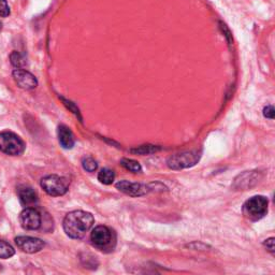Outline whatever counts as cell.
<instances>
[{"instance_id": "cell-13", "label": "cell", "mask_w": 275, "mask_h": 275, "mask_svg": "<svg viewBox=\"0 0 275 275\" xmlns=\"http://www.w3.org/2000/svg\"><path fill=\"white\" fill-rule=\"evenodd\" d=\"M17 195L22 204L26 206L34 205L35 203H37V201H38V195H37L34 189L29 186L23 185L18 187Z\"/></svg>"}, {"instance_id": "cell-10", "label": "cell", "mask_w": 275, "mask_h": 275, "mask_svg": "<svg viewBox=\"0 0 275 275\" xmlns=\"http://www.w3.org/2000/svg\"><path fill=\"white\" fill-rule=\"evenodd\" d=\"M12 76H13L17 86L22 89L30 90L38 86V81H37L36 77L26 70L16 68L12 72Z\"/></svg>"}, {"instance_id": "cell-2", "label": "cell", "mask_w": 275, "mask_h": 275, "mask_svg": "<svg viewBox=\"0 0 275 275\" xmlns=\"http://www.w3.org/2000/svg\"><path fill=\"white\" fill-rule=\"evenodd\" d=\"M269 200L264 196H255L248 199L243 205V214L252 222H257L264 218L268 213Z\"/></svg>"}, {"instance_id": "cell-17", "label": "cell", "mask_w": 275, "mask_h": 275, "mask_svg": "<svg viewBox=\"0 0 275 275\" xmlns=\"http://www.w3.org/2000/svg\"><path fill=\"white\" fill-rule=\"evenodd\" d=\"M120 164L123 166L125 169L131 171L133 173H138V172H141L142 171V167L141 164H140L138 161L136 160H132V159H128V158H123V159L120 160Z\"/></svg>"}, {"instance_id": "cell-21", "label": "cell", "mask_w": 275, "mask_h": 275, "mask_svg": "<svg viewBox=\"0 0 275 275\" xmlns=\"http://www.w3.org/2000/svg\"><path fill=\"white\" fill-rule=\"evenodd\" d=\"M11 13L7 0H0V17H7Z\"/></svg>"}, {"instance_id": "cell-9", "label": "cell", "mask_w": 275, "mask_h": 275, "mask_svg": "<svg viewBox=\"0 0 275 275\" xmlns=\"http://www.w3.org/2000/svg\"><path fill=\"white\" fill-rule=\"evenodd\" d=\"M20 223L26 230H37L41 226L40 213L34 207H26L20 215Z\"/></svg>"}, {"instance_id": "cell-4", "label": "cell", "mask_w": 275, "mask_h": 275, "mask_svg": "<svg viewBox=\"0 0 275 275\" xmlns=\"http://www.w3.org/2000/svg\"><path fill=\"white\" fill-rule=\"evenodd\" d=\"M40 185L47 195L52 196V197H59L68 192L70 182L64 176L52 174L44 176L41 180Z\"/></svg>"}, {"instance_id": "cell-7", "label": "cell", "mask_w": 275, "mask_h": 275, "mask_svg": "<svg viewBox=\"0 0 275 275\" xmlns=\"http://www.w3.org/2000/svg\"><path fill=\"white\" fill-rule=\"evenodd\" d=\"M90 241L100 249L110 247L112 244V231L106 226H97L90 234Z\"/></svg>"}, {"instance_id": "cell-3", "label": "cell", "mask_w": 275, "mask_h": 275, "mask_svg": "<svg viewBox=\"0 0 275 275\" xmlns=\"http://www.w3.org/2000/svg\"><path fill=\"white\" fill-rule=\"evenodd\" d=\"M25 149V142L14 132H0V152L10 156H20Z\"/></svg>"}, {"instance_id": "cell-25", "label": "cell", "mask_w": 275, "mask_h": 275, "mask_svg": "<svg viewBox=\"0 0 275 275\" xmlns=\"http://www.w3.org/2000/svg\"><path fill=\"white\" fill-rule=\"evenodd\" d=\"M1 30H2V23L0 22V33H1Z\"/></svg>"}, {"instance_id": "cell-16", "label": "cell", "mask_w": 275, "mask_h": 275, "mask_svg": "<svg viewBox=\"0 0 275 275\" xmlns=\"http://www.w3.org/2000/svg\"><path fill=\"white\" fill-rule=\"evenodd\" d=\"M160 150L159 146H155V145H141L139 146L137 149H132L130 150L131 153L133 154H139V155H150V154H154V153L158 152Z\"/></svg>"}, {"instance_id": "cell-24", "label": "cell", "mask_w": 275, "mask_h": 275, "mask_svg": "<svg viewBox=\"0 0 275 275\" xmlns=\"http://www.w3.org/2000/svg\"><path fill=\"white\" fill-rule=\"evenodd\" d=\"M221 24V28H222V30H223V33H224V35L227 37V39H228V41L230 42L229 44H231V42H232V36H231V34H230V32H229V29L227 28V26L225 25V24H223L222 22L219 23Z\"/></svg>"}, {"instance_id": "cell-19", "label": "cell", "mask_w": 275, "mask_h": 275, "mask_svg": "<svg viewBox=\"0 0 275 275\" xmlns=\"http://www.w3.org/2000/svg\"><path fill=\"white\" fill-rule=\"evenodd\" d=\"M82 166L84 170L87 171V172H94V171H96L98 168V163L93 157L87 156V157H84L82 159Z\"/></svg>"}, {"instance_id": "cell-11", "label": "cell", "mask_w": 275, "mask_h": 275, "mask_svg": "<svg viewBox=\"0 0 275 275\" xmlns=\"http://www.w3.org/2000/svg\"><path fill=\"white\" fill-rule=\"evenodd\" d=\"M258 182L259 172H257V171H246V172L240 174L235 180L234 187L236 189H241V191H245V189L254 186Z\"/></svg>"}, {"instance_id": "cell-15", "label": "cell", "mask_w": 275, "mask_h": 275, "mask_svg": "<svg viewBox=\"0 0 275 275\" xmlns=\"http://www.w3.org/2000/svg\"><path fill=\"white\" fill-rule=\"evenodd\" d=\"M15 254V249L8 242L0 240V258L8 259Z\"/></svg>"}, {"instance_id": "cell-8", "label": "cell", "mask_w": 275, "mask_h": 275, "mask_svg": "<svg viewBox=\"0 0 275 275\" xmlns=\"http://www.w3.org/2000/svg\"><path fill=\"white\" fill-rule=\"evenodd\" d=\"M15 244L22 252L27 254L39 253L44 247V242L38 237L34 236H17L15 237Z\"/></svg>"}, {"instance_id": "cell-6", "label": "cell", "mask_w": 275, "mask_h": 275, "mask_svg": "<svg viewBox=\"0 0 275 275\" xmlns=\"http://www.w3.org/2000/svg\"><path fill=\"white\" fill-rule=\"evenodd\" d=\"M115 186L119 192L130 196V197H140V196H144L146 194H149L150 192L154 191V189H156V184L144 185V184H140V183H131L126 180L116 183Z\"/></svg>"}, {"instance_id": "cell-1", "label": "cell", "mask_w": 275, "mask_h": 275, "mask_svg": "<svg viewBox=\"0 0 275 275\" xmlns=\"http://www.w3.org/2000/svg\"><path fill=\"white\" fill-rule=\"evenodd\" d=\"M95 218L88 212L72 211L66 215L63 227L66 235L71 239H83L86 232L93 227Z\"/></svg>"}, {"instance_id": "cell-18", "label": "cell", "mask_w": 275, "mask_h": 275, "mask_svg": "<svg viewBox=\"0 0 275 275\" xmlns=\"http://www.w3.org/2000/svg\"><path fill=\"white\" fill-rule=\"evenodd\" d=\"M10 62L12 66L20 69H22L26 65L25 59H24V57L17 51H13L10 54Z\"/></svg>"}, {"instance_id": "cell-14", "label": "cell", "mask_w": 275, "mask_h": 275, "mask_svg": "<svg viewBox=\"0 0 275 275\" xmlns=\"http://www.w3.org/2000/svg\"><path fill=\"white\" fill-rule=\"evenodd\" d=\"M115 179V173L114 171L111 169L105 168L100 170V172L98 173V180L100 181V183L105 185H111L112 183L114 182Z\"/></svg>"}, {"instance_id": "cell-22", "label": "cell", "mask_w": 275, "mask_h": 275, "mask_svg": "<svg viewBox=\"0 0 275 275\" xmlns=\"http://www.w3.org/2000/svg\"><path fill=\"white\" fill-rule=\"evenodd\" d=\"M274 242H275V239L274 237H270V239H268L264 242V245L267 247V249L270 252L272 255H274L275 253V246H274Z\"/></svg>"}, {"instance_id": "cell-23", "label": "cell", "mask_w": 275, "mask_h": 275, "mask_svg": "<svg viewBox=\"0 0 275 275\" xmlns=\"http://www.w3.org/2000/svg\"><path fill=\"white\" fill-rule=\"evenodd\" d=\"M264 115H265V118H267L273 119L274 115H275V110H274L273 106H267L264 109Z\"/></svg>"}, {"instance_id": "cell-5", "label": "cell", "mask_w": 275, "mask_h": 275, "mask_svg": "<svg viewBox=\"0 0 275 275\" xmlns=\"http://www.w3.org/2000/svg\"><path fill=\"white\" fill-rule=\"evenodd\" d=\"M201 157V153L198 151L183 152L170 156L167 160V166L172 170H183L194 167L198 163Z\"/></svg>"}, {"instance_id": "cell-12", "label": "cell", "mask_w": 275, "mask_h": 275, "mask_svg": "<svg viewBox=\"0 0 275 275\" xmlns=\"http://www.w3.org/2000/svg\"><path fill=\"white\" fill-rule=\"evenodd\" d=\"M57 133H58V141L64 149L70 150L75 146L76 143L75 136H73V133L70 130L69 127H67L66 125L58 126Z\"/></svg>"}, {"instance_id": "cell-20", "label": "cell", "mask_w": 275, "mask_h": 275, "mask_svg": "<svg viewBox=\"0 0 275 275\" xmlns=\"http://www.w3.org/2000/svg\"><path fill=\"white\" fill-rule=\"evenodd\" d=\"M59 98H60V99L63 100L64 105H65L67 108H68L73 114H75L76 116H78L79 119H80V120L82 121V116H81V113H80V110H79V108L75 105V103L71 102L70 100H67V99H65L64 97H59Z\"/></svg>"}]
</instances>
